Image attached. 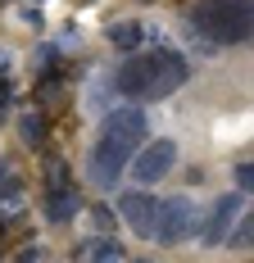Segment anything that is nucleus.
<instances>
[{
  "label": "nucleus",
  "mask_w": 254,
  "mask_h": 263,
  "mask_svg": "<svg viewBox=\"0 0 254 263\" xmlns=\"http://www.w3.org/2000/svg\"><path fill=\"white\" fill-rule=\"evenodd\" d=\"M191 18L213 46H241L254 32V0H200Z\"/></svg>",
  "instance_id": "f257e3e1"
},
{
  "label": "nucleus",
  "mask_w": 254,
  "mask_h": 263,
  "mask_svg": "<svg viewBox=\"0 0 254 263\" xmlns=\"http://www.w3.org/2000/svg\"><path fill=\"white\" fill-rule=\"evenodd\" d=\"M195 232H200V213H195V204H191L186 195H173V200H164V204H159L154 240H164V245H182V240L195 236Z\"/></svg>",
  "instance_id": "f03ea898"
},
{
  "label": "nucleus",
  "mask_w": 254,
  "mask_h": 263,
  "mask_svg": "<svg viewBox=\"0 0 254 263\" xmlns=\"http://www.w3.org/2000/svg\"><path fill=\"white\" fill-rule=\"evenodd\" d=\"M154 82H159V50H150V54H132L123 68H118L114 86H118V96H127V100H150Z\"/></svg>",
  "instance_id": "7ed1b4c3"
},
{
  "label": "nucleus",
  "mask_w": 254,
  "mask_h": 263,
  "mask_svg": "<svg viewBox=\"0 0 254 263\" xmlns=\"http://www.w3.org/2000/svg\"><path fill=\"white\" fill-rule=\"evenodd\" d=\"M100 136H114V141H123L132 150H141L146 136H150V118H146V109H136V105H118V109L104 114Z\"/></svg>",
  "instance_id": "20e7f679"
},
{
  "label": "nucleus",
  "mask_w": 254,
  "mask_h": 263,
  "mask_svg": "<svg viewBox=\"0 0 254 263\" xmlns=\"http://www.w3.org/2000/svg\"><path fill=\"white\" fill-rule=\"evenodd\" d=\"M132 155H136L132 145L114 141V136H100V145L91 150V163H86L91 182H96V186H114V182H118V173L132 163Z\"/></svg>",
  "instance_id": "39448f33"
},
{
  "label": "nucleus",
  "mask_w": 254,
  "mask_h": 263,
  "mask_svg": "<svg viewBox=\"0 0 254 263\" xmlns=\"http://www.w3.org/2000/svg\"><path fill=\"white\" fill-rule=\"evenodd\" d=\"M173 163H177V145H173V141H150V145H141V150L132 155V177L141 186H150V182H159Z\"/></svg>",
  "instance_id": "423d86ee"
},
{
  "label": "nucleus",
  "mask_w": 254,
  "mask_h": 263,
  "mask_svg": "<svg viewBox=\"0 0 254 263\" xmlns=\"http://www.w3.org/2000/svg\"><path fill=\"white\" fill-rule=\"evenodd\" d=\"M118 213L127 218V227L136 236H154V227H159V200L146 195V191H127L118 200Z\"/></svg>",
  "instance_id": "0eeeda50"
},
{
  "label": "nucleus",
  "mask_w": 254,
  "mask_h": 263,
  "mask_svg": "<svg viewBox=\"0 0 254 263\" xmlns=\"http://www.w3.org/2000/svg\"><path fill=\"white\" fill-rule=\"evenodd\" d=\"M236 213H241V195H236V191H231V195H218V204L209 209V218H204V227H200V240L204 245H223V240L231 236Z\"/></svg>",
  "instance_id": "6e6552de"
},
{
  "label": "nucleus",
  "mask_w": 254,
  "mask_h": 263,
  "mask_svg": "<svg viewBox=\"0 0 254 263\" xmlns=\"http://www.w3.org/2000/svg\"><path fill=\"white\" fill-rule=\"evenodd\" d=\"M186 78H191V64H186V54H177V50H159V82H154L150 100L173 96V91H177Z\"/></svg>",
  "instance_id": "1a4fd4ad"
},
{
  "label": "nucleus",
  "mask_w": 254,
  "mask_h": 263,
  "mask_svg": "<svg viewBox=\"0 0 254 263\" xmlns=\"http://www.w3.org/2000/svg\"><path fill=\"white\" fill-rule=\"evenodd\" d=\"M46 213H50V222H68L77 213V191H68V186H55L50 200H46Z\"/></svg>",
  "instance_id": "9d476101"
},
{
  "label": "nucleus",
  "mask_w": 254,
  "mask_h": 263,
  "mask_svg": "<svg viewBox=\"0 0 254 263\" xmlns=\"http://www.w3.org/2000/svg\"><path fill=\"white\" fill-rule=\"evenodd\" d=\"M109 41H114L118 50H136V46H141V23H132V18L114 23L109 27Z\"/></svg>",
  "instance_id": "9b49d317"
},
{
  "label": "nucleus",
  "mask_w": 254,
  "mask_h": 263,
  "mask_svg": "<svg viewBox=\"0 0 254 263\" xmlns=\"http://www.w3.org/2000/svg\"><path fill=\"white\" fill-rule=\"evenodd\" d=\"M118 254H123V250H118L114 240H91V259L96 263H114Z\"/></svg>",
  "instance_id": "f8f14e48"
},
{
  "label": "nucleus",
  "mask_w": 254,
  "mask_h": 263,
  "mask_svg": "<svg viewBox=\"0 0 254 263\" xmlns=\"http://www.w3.org/2000/svg\"><path fill=\"white\" fill-rule=\"evenodd\" d=\"M231 240H236L241 250H250V245H254V209L245 213V222H241V232H236V236H231Z\"/></svg>",
  "instance_id": "ddd939ff"
},
{
  "label": "nucleus",
  "mask_w": 254,
  "mask_h": 263,
  "mask_svg": "<svg viewBox=\"0 0 254 263\" xmlns=\"http://www.w3.org/2000/svg\"><path fill=\"white\" fill-rule=\"evenodd\" d=\"M236 182H241V191H254V163H241L236 168Z\"/></svg>",
  "instance_id": "4468645a"
},
{
  "label": "nucleus",
  "mask_w": 254,
  "mask_h": 263,
  "mask_svg": "<svg viewBox=\"0 0 254 263\" xmlns=\"http://www.w3.org/2000/svg\"><path fill=\"white\" fill-rule=\"evenodd\" d=\"M23 136H27V141H32V136H41V123H37V118H27V123H23Z\"/></svg>",
  "instance_id": "2eb2a0df"
},
{
  "label": "nucleus",
  "mask_w": 254,
  "mask_h": 263,
  "mask_svg": "<svg viewBox=\"0 0 254 263\" xmlns=\"http://www.w3.org/2000/svg\"><path fill=\"white\" fill-rule=\"evenodd\" d=\"M5 109H9V91L0 86V118H5Z\"/></svg>",
  "instance_id": "dca6fc26"
}]
</instances>
